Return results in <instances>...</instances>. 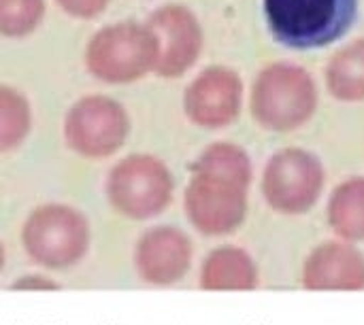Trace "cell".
Listing matches in <instances>:
<instances>
[{
	"mask_svg": "<svg viewBox=\"0 0 364 325\" xmlns=\"http://www.w3.org/2000/svg\"><path fill=\"white\" fill-rule=\"evenodd\" d=\"M90 241L87 217L62 202L36 206L21 226V247L28 260L45 270H68L81 264Z\"/></svg>",
	"mask_w": 364,
	"mask_h": 325,
	"instance_id": "1",
	"label": "cell"
},
{
	"mask_svg": "<svg viewBox=\"0 0 364 325\" xmlns=\"http://www.w3.org/2000/svg\"><path fill=\"white\" fill-rule=\"evenodd\" d=\"M358 0H264V15L277 43L292 49H320L352 28Z\"/></svg>",
	"mask_w": 364,
	"mask_h": 325,
	"instance_id": "2",
	"label": "cell"
},
{
	"mask_svg": "<svg viewBox=\"0 0 364 325\" xmlns=\"http://www.w3.org/2000/svg\"><path fill=\"white\" fill-rule=\"evenodd\" d=\"M250 109L260 128L292 132L305 126L318 109L316 81L296 64H271L254 81Z\"/></svg>",
	"mask_w": 364,
	"mask_h": 325,
	"instance_id": "3",
	"label": "cell"
},
{
	"mask_svg": "<svg viewBox=\"0 0 364 325\" xmlns=\"http://www.w3.org/2000/svg\"><path fill=\"white\" fill-rule=\"evenodd\" d=\"M160 40L149 23L119 21L98 30L85 49V68L105 83H132L156 72Z\"/></svg>",
	"mask_w": 364,
	"mask_h": 325,
	"instance_id": "4",
	"label": "cell"
},
{
	"mask_svg": "<svg viewBox=\"0 0 364 325\" xmlns=\"http://www.w3.org/2000/svg\"><path fill=\"white\" fill-rule=\"evenodd\" d=\"M175 181L168 166L149 153H132L119 160L107 175L105 194L111 209L132 221L162 215L173 202Z\"/></svg>",
	"mask_w": 364,
	"mask_h": 325,
	"instance_id": "5",
	"label": "cell"
},
{
	"mask_svg": "<svg viewBox=\"0 0 364 325\" xmlns=\"http://www.w3.org/2000/svg\"><path fill=\"white\" fill-rule=\"evenodd\" d=\"M326 170L320 158L307 149L290 147L269 158L260 192L267 206L279 215H305L322 198Z\"/></svg>",
	"mask_w": 364,
	"mask_h": 325,
	"instance_id": "6",
	"label": "cell"
},
{
	"mask_svg": "<svg viewBox=\"0 0 364 325\" xmlns=\"http://www.w3.org/2000/svg\"><path fill=\"white\" fill-rule=\"evenodd\" d=\"M250 185L209 172H192L183 194V213L203 236L235 234L247 217Z\"/></svg>",
	"mask_w": 364,
	"mask_h": 325,
	"instance_id": "7",
	"label": "cell"
},
{
	"mask_svg": "<svg viewBox=\"0 0 364 325\" xmlns=\"http://www.w3.org/2000/svg\"><path fill=\"white\" fill-rule=\"evenodd\" d=\"M128 134V113L109 96H85L64 117L66 147L85 160L111 158L124 147Z\"/></svg>",
	"mask_w": 364,
	"mask_h": 325,
	"instance_id": "8",
	"label": "cell"
},
{
	"mask_svg": "<svg viewBox=\"0 0 364 325\" xmlns=\"http://www.w3.org/2000/svg\"><path fill=\"white\" fill-rule=\"evenodd\" d=\"M192 241L175 226H156L145 230L132 253L136 277L151 287H171L181 283L192 268Z\"/></svg>",
	"mask_w": 364,
	"mask_h": 325,
	"instance_id": "9",
	"label": "cell"
},
{
	"mask_svg": "<svg viewBox=\"0 0 364 325\" xmlns=\"http://www.w3.org/2000/svg\"><path fill=\"white\" fill-rule=\"evenodd\" d=\"M149 28L160 40L156 75L177 79L186 75L200 57L205 36L196 15L183 4H166L147 17Z\"/></svg>",
	"mask_w": 364,
	"mask_h": 325,
	"instance_id": "10",
	"label": "cell"
},
{
	"mask_svg": "<svg viewBox=\"0 0 364 325\" xmlns=\"http://www.w3.org/2000/svg\"><path fill=\"white\" fill-rule=\"evenodd\" d=\"M243 83L239 75L226 66L203 70L183 94L186 117L205 130L230 126L241 113Z\"/></svg>",
	"mask_w": 364,
	"mask_h": 325,
	"instance_id": "11",
	"label": "cell"
},
{
	"mask_svg": "<svg viewBox=\"0 0 364 325\" xmlns=\"http://www.w3.org/2000/svg\"><path fill=\"white\" fill-rule=\"evenodd\" d=\"M309 292H363L364 253L348 241H326L309 251L301 268Z\"/></svg>",
	"mask_w": 364,
	"mask_h": 325,
	"instance_id": "12",
	"label": "cell"
},
{
	"mask_svg": "<svg viewBox=\"0 0 364 325\" xmlns=\"http://www.w3.org/2000/svg\"><path fill=\"white\" fill-rule=\"evenodd\" d=\"M260 285L256 260L241 247L224 245L203 260L198 287L207 292H252Z\"/></svg>",
	"mask_w": 364,
	"mask_h": 325,
	"instance_id": "13",
	"label": "cell"
},
{
	"mask_svg": "<svg viewBox=\"0 0 364 325\" xmlns=\"http://www.w3.org/2000/svg\"><path fill=\"white\" fill-rule=\"evenodd\" d=\"M326 219L337 238L348 243L364 241V177H350L333 189Z\"/></svg>",
	"mask_w": 364,
	"mask_h": 325,
	"instance_id": "14",
	"label": "cell"
},
{
	"mask_svg": "<svg viewBox=\"0 0 364 325\" xmlns=\"http://www.w3.org/2000/svg\"><path fill=\"white\" fill-rule=\"evenodd\" d=\"M326 87L341 102L364 100V38L341 47L326 66Z\"/></svg>",
	"mask_w": 364,
	"mask_h": 325,
	"instance_id": "15",
	"label": "cell"
},
{
	"mask_svg": "<svg viewBox=\"0 0 364 325\" xmlns=\"http://www.w3.org/2000/svg\"><path fill=\"white\" fill-rule=\"evenodd\" d=\"M190 172H209L228 177L235 181H241L245 185H252L254 168L250 155L232 143H213L209 145L192 164Z\"/></svg>",
	"mask_w": 364,
	"mask_h": 325,
	"instance_id": "16",
	"label": "cell"
},
{
	"mask_svg": "<svg viewBox=\"0 0 364 325\" xmlns=\"http://www.w3.org/2000/svg\"><path fill=\"white\" fill-rule=\"evenodd\" d=\"M30 104L17 89L0 87V151L6 153L23 143L30 132Z\"/></svg>",
	"mask_w": 364,
	"mask_h": 325,
	"instance_id": "17",
	"label": "cell"
},
{
	"mask_svg": "<svg viewBox=\"0 0 364 325\" xmlns=\"http://www.w3.org/2000/svg\"><path fill=\"white\" fill-rule=\"evenodd\" d=\"M45 15V0H0V32L9 38L32 34Z\"/></svg>",
	"mask_w": 364,
	"mask_h": 325,
	"instance_id": "18",
	"label": "cell"
},
{
	"mask_svg": "<svg viewBox=\"0 0 364 325\" xmlns=\"http://www.w3.org/2000/svg\"><path fill=\"white\" fill-rule=\"evenodd\" d=\"M55 2L70 17L94 19V17H98L109 6L111 0H55Z\"/></svg>",
	"mask_w": 364,
	"mask_h": 325,
	"instance_id": "19",
	"label": "cell"
},
{
	"mask_svg": "<svg viewBox=\"0 0 364 325\" xmlns=\"http://www.w3.org/2000/svg\"><path fill=\"white\" fill-rule=\"evenodd\" d=\"M11 290H60V285L43 275H26L9 285Z\"/></svg>",
	"mask_w": 364,
	"mask_h": 325,
	"instance_id": "20",
	"label": "cell"
}]
</instances>
